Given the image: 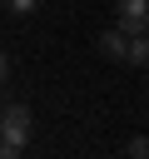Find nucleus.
Returning a JSON list of instances; mask_svg holds the SVG:
<instances>
[{
    "label": "nucleus",
    "instance_id": "f257e3e1",
    "mask_svg": "<svg viewBox=\"0 0 149 159\" xmlns=\"http://www.w3.org/2000/svg\"><path fill=\"white\" fill-rule=\"evenodd\" d=\"M0 139H5V149H10V154H20V149L30 144V104L10 99V104L0 109Z\"/></svg>",
    "mask_w": 149,
    "mask_h": 159
},
{
    "label": "nucleus",
    "instance_id": "f03ea898",
    "mask_svg": "<svg viewBox=\"0 0 149 159\" xmlns=\"http://www.w3.org/2000/svg\"><path fill=\"white\" fill-rule=\"evenodd\" d=\"M114 10H119V30H124V35L149 30V0H119Z\"/></svg>",
    "mask_w": 149,
    "mask_h": 159
},
{
    "label": "nucleus",
    "instance_id": "7ed1b4c3",
    "mask_svg": "<svg viewBox=\"0 0 149 159\" xmlns=\"http://www.w3.org/2000/svg\"><path fill=\"white\" fill-rule=\"evenodd\" d=\"M94 45H99V55H104V60H119V65H124V50H129V35H124V30L114 25V30H99V40H94Z\"/></svg>",
    "mask_w": 149,
    "mask_h": 159
},
{
    "label": "nucleus",
    "instance_id": "20e7f679",
    "mask_svg": "<svg viewBox=\"0 0 149 159\" xmlns=\"http://www.w3.org/2000/svg\"><path fill=\"white\" fill-rule=\"evenodd\" d=\"M129 154H134V159H149V134H134V139H129Z\"/></svg>",
    "mask_w": 149,
    "mask_h": 159
},
{
    "label": "nucleus",
    "instance_id": "39448f33",
    "mask_svg": "<svg viewBox=\"0 0 149 159\" xmlns=\"http://www.w3.org/2000/svg\"><path fill=\"white\" fill-rule=\"evenodd\" d=\"M45 0H5V10H15V15H30V10H40Z\"/></svg>",
    "mask_w": 149,
    "mask_h": 159
},
{
    "label": "nucleus",
    "instance_id": "423d86ee",
    "mask_svg": "<svg viewBox=\"0 0 149 159\" xmlns=\"http://www.w3.org/2000/svg\"><path fill=\"white\" fill-rule=\"evenodd\" d=\"M5 80H10V55L0 50V84H5Z\"/></svg>",
    "mask_w": 149,
    "mask_h": 159
},
{
    "label": "nucleus",
    "instance_id": "0eeeda50",
    "mask_svg": "<svg viewBox=\"0 0 149 159\" xmlns=\"http://www.w3.org/2000/svg\"><path fill=\"white\" fill-rule=\"evenodd\" d=\"M5 154H10V149H5V139H0V159H5Z\"/></svg>",
    "mask_w": 149,
    "mask_h": 159
},
{
    "label": "nucleus",
    "instance_id": "6e6552de",
    "mask_svg": "<svg viewBox=\"0 0 149 159\" xmlns=\"http://www.w3.org/2000/svg\"><path fill=\"white\" fill-rule=\"evenodd\" d=\"M144 45H149V30H144Z\"/></svg>",
    "mask_w": 149,
    "mask_h": 159
}]
</instances>
